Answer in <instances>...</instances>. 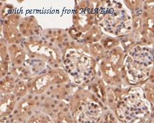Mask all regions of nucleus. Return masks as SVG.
I'll return each mask as SVG.
<instances>
[{
	"label": "nucleus",
	"mask_w": 154,
	"mask_h": 123,
	"mask_svg": "<svg viewBox=\"0 0 154 123\" xmlns=\"http://www.w3.org/2000/svg\"><path fill=\"white\" fill-rule=\"evenodd\" d=\"M147 92H148L147 97L149 98V99L151 101L154 103V85L152 86V87H151L149 88V90H147Z\"/></svg>",
	"instance_id": "obj_1"
},
{
	"label": "nucleus",
	"mask_w": 154,
	"mask_h": 123,
	"mask_svg": "<svg viewBox=\"0 0 154 123\" xmlns=\"http://www.w3.org/2000/svg\"><path fill=\"white\" fill-rule=\"evenodd\" d=\"M153 82H154V73H153Z\"/></svg>",
	"instance_id": "obj_2"
},
{
	"label": "nucleus",
	"mask_w": 154,
	"mask_h": 123,
	"mask_svg": "<svg viewBox=\"0 0 154 123\" xmlns=\"http://www.w3.org/2000/svg\"><path fill=\"white\" fill-rule=\"evenodd\" d=\"M153 114H154V106H153Z\"/></svg>",
	"instance_id": "obj_3"
}]
</instances>
